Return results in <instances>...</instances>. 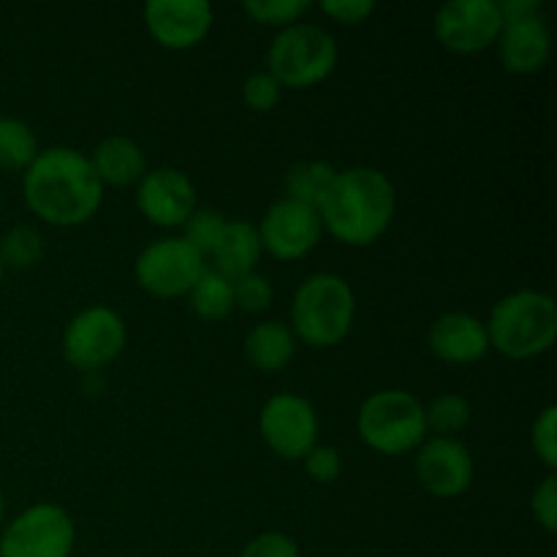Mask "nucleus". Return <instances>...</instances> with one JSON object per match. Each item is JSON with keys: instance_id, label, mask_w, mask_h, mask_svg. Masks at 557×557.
Wrapping results in <instances>:
<instances>
[{"instance_id": "obj_1", "label": "nucleus", "mask_w": 557, "mask_h": 557, "mask_svg": "<svg viewBox=\"0 0 557 557\" xmlns=\"http://www.w3.org/2000/svg\"><path fill=\"white\" fill-rule=\"evenodd\" d=\"M107 188L96 177L90 158L76 147H47L22 172V196L33 215L54 228L90 223L103 205Z\"/></svg>"}, {"instance_id": "obj_2", "label": "nucleus", "mask_w": 557, "mask_h": 557, "mask_svg": "<svg viewBox=\"0 0 557 557\" xmlns=\"http://www.w3.org/2000/svg\"><path fill=\"white\" fill-rule=\"evenodd\" d=\"M315 210L324 234L348 248H370L395 221V183L375 166H348L335 174Z\"/></svg>"}, {"instance_id": "obj_3", "label": "nucleus", "mask_w": 557, "mask_h": 557, "mask_svg": "<svg viewBox=\"0 0 557 557\" xmlns=\"http://www.w3.org/2000/svg\"><path fill=\"white\" fill-rule=\"evenodd\" d=\"M484 326L490 351H498L500 357L515 362H528L553 351L557 341V302L547 292L520 288L493 305Z\"/></svg>"}, {"instance_id": "obj_4", "label": "nucleus", "mask_w": 557, "mask_h": 557, "mask_svg": "<svg viewBox=\"0 0 557 557\" xmlns=\"http://www.w3.org/2000/svg\"><path fill=\"white\" fill-rule=\"evenodd\" d=\"M357 324V294L346 277L315 272L297 286L288 310V330L310 348H335Z\"/></svg>"}, {"instance_id": "obj_5", "label": "nucleus", "mask_w": 557, "mask_h": 557, "mask_svg": "<svg viewBox=\"0 0 557 557\" xmlns=\"http://www.w3.org/2000/svg\"><path fill=\"white\" fill-rule=\"evenodd\" d=\"M357 435L381 457L411 455L428 438L424 403L406 389L373 392L357 411Z\"/></svg>"}, {"instance_id": "obj_6", "label": "nucleus", "mask_w": 557, "mask_h": 557, "mask_svg": "<svg viewBox=\"0 0 557 557\" xmlns=\"http://www.w3.org/2000/svg\"><path fill=\"white\" fill-rule=\"evenodd\" d=\"M341 60L335 36L313 22L277 30L267 49V74L281 82L283 90H310L330 79Z\"/></svg>"}, {"instance_id": "obj_7", "label": "nucleus", "mask_w": 557, "mask_h": 557, "mask_svg": "<svg viewBox=\"0 0 557 557\" xmlns=\"http://www.w3.org/2000/svg\"><path fill=\"white\" fill-rule=\"evenodd\" d=\"M504 30L495 49L498 60L509 74L533 76L547 69L553 58V30L544 20L542 0H504Z\"/></svg>"}, {"instance_id": "obj_8", "label": "nucleus", "mask_w": 557, "mask_h": 557, "mask_svg": "<svg viewBox=\"0 0 557 557\" xmlns=\"http://www.w3.org/2000/svg\"><path fill=\"white\" fill-rule=\"evenodd\" d=\"M128 346V326L109 305H90L65 324L63 359L79 373H98L123 357Z\"/></svg>"}, {"instance_id": "obj_9", "label": "nucleus", "mask_w": 557, "mask_h": 557, "mask_svg": "<svg viewBox=\"0 0 557 557\" xmlns=\"http://www.w3.org/2000/svg\"><path fill=\"white\" fill-rule=\"evenodd\" d=\"M74 547V517L49 500L27 506L0 531V557H71Z\"/></svg>"}, {"instance_id": "obj_10", "label": "nucleus", "mask_w": 557, "mask_h": 557, "mask_svg": "<svg viewBox=\"0 0 557 557\" xmlns=\"http://www.w3.org/2000/svg\"><path fill=\"white\" fill-rule=\"evenodd\" d=\"M207 259L183 237L152 239L134 261L136 286L158 299L188 297L207 270Z\"/></svg>"}, {"instance_id": "obj_11", "label": "nucleus", "mask_w": 557, "mask_h": 557, "mask_svg": "<svg viewBox=\"0 0 557 557\" xmlns=\"http://www.w3.org/2000/svg\"><path fill=\"white\" fill-rule=\"evenodd\" d=\"M319 411L297 392H275L259 411L261 441L286 462H302V457L319 444Z\"/></svg>"}, {"instance_id": "obj_12", "label": "nucleus", "mask_w": 557, "mask_h": 557, "mask_svg": "<svg viewBox=\"0 0 557 557\" xmlns=\"http://www.w3.org/2000/svg\"><path fill=\"white\" fill-rule=\"evenodd\" d=\"M435 38L451 54H479L495 47L504 30L498 0H451L435 11Z\"/></svg>"}, {"instance_id": "obj_13", "label": "nucleus", "mask_w": 557, "mask_h": 557, "mask_svg": "<svg viewBox=\"0 0 557 557\" xmlns=\"http://www.w3.org/2000/svg\"><path fill=\"white\" fill-rule=\"evenodd\" d=\"M261 248L277 261H299L319 248L324 237L319 210L294 199H277L267 207L259 226Z\"/></svg>"}, {"instance_id": "obj_14", "label": "nucleus", "mask_w": 557, "mask_h": 557, "mask_svg": "<svg viewBox=\"0 0 557 557\" xmlns=\"http://www.w3.org/2000/svg\"><path fill=\"white\" fill-rule=\"evenodd\" d=\"M413 473L419 487L438 500H455L473 487L476 462L471 449L460 438H441L430 435L413 451Z\"/></svg>"}, {"instance_id": "obj_15", "label": "nucleus", "mask_w": 557, "mask_h": 557, "mask_svg": "<svg viewBox=\"0 0 557 557\" xmlns=\"http://www.w3.org/2000/svg\"><path fill=\"white\" fill-rule=\"evenodd\" d=\"M134 199L141 218L156 228H183V223L199 207L194 180L174 166L147 169L136 185Z\"/></svg>"}, {"instance_id": "obj_16", "label": "nucleus", "mask_w": 557, "mask_h": 557, "mask_svg": "<svg viewBox=\"0 0 557 557\" xmlns=\"http://www.w3.org/2000/svg\"><path fill=\"white\" fill-rule=\"evenodd\" d=\"M147 33L169 52H188L210 36L215 11L205 0H150L141 9Z\"/></svg>"}, {"instance_id": "obj_17", "label": "nucleus", "mask_w": 557, "mask_h": 557, "mask_svg": "<svg viewBox=\"0 0 557 557\" xmlns=\"http://www.w3.org/2000/svg\"><path fill=\"white\" fill-rule=\"evenodd\" d=\"M428 348L444 364H476L490 354L487 326L476 315L449 310L430 324Z\"/></svg>"}, {"instance_id": "obj_18", "label": "nucleus", "mask_w": 557, "mask_h": 557, "mask_svg": "<svg viewBox=\"0 0 557 557\" xmlns=\"http://www.w3.org/2000/svg\"><path fill=\"white\" fill-rule=\"evenodd\" d=\"M87 158L103 188H136L150 169L145 147L123 134L101 139Z\"/></svg>"}, {"instance_id": "obj_19", "label": "nucleus", "mask_w": 557, "mask_h": 557, "mask_svg": "<svg viewBox=\"0 0 557 557\" xmlns=\"http://www.w3.org/2000/svg\"><path fill=\"white\" fill-rule=\"evenodd\" d=\"M261 256H264V248H261L259 228L250 221L234 218V221H226V228H223L221 239L212 248L210 259L212 270L226 275L228 281H237L248 272H256Z\"/></svg>"}, {"instance_id": "obj_20", "label": "nucleus", "mask_w": 557, "mask_h": 557, "mask_svg": "<svg viewBox=\"0 0 557 557\" xmlns=\"http://www.w3.org/2000/svg\"><path fill=\"white\" fill-rule=\"evenodd\" d=\"M297 337L288 330L286 321H261L245 335V359L259 373H281L297 357Z\"/></svg>"}, {"instance_id": "obj_21", "label": "nucleus", "mask_w": 557, "mask_h": 557, "mask_svg": "<svg viewBox=\"0 0 557 557\" xmlns=\"http://www.w3.org/2000/svg\"><path fill=\"white\" fill-rule=\"evenodd\" d=\"M188 305L201 321H223L234 313L232 281L212 267L201 272L199 281L188 292Z\"/></svg>"}, {"instance_id": "obj_22", "label": "nucleus", "mask_w": 557, "mask_h": 557, "mask_svg": "<svg viewBox=\"0 0 557 557\" xmlns=\"http://www.w3.org/2000/svg\"><path fill=\"white\" fill-rule=\"evenodd\" d=\"M41 152L38 136L25 120L0 117V172H25Z\"/></svg>"}, {"instance_id": "obj_23", "label": "nucleus", "mask_w": 557, "mask_h": 557, "mask_svg": "<svg viewBox=\"0 0 557 557\" xmlns=\"http://www.w3.org/2000/svg\"><path fill=\"white\" fill-rule=\"evenodd\" d=\"M337 169L326 161H299L286 172V199L302 201V205L319 207L324 194L330 190Z\"/></svg>"}, {"instance_id": "obj_24", "label": "nucleus", "mask_w": 557, "mask_h": 557, "mask_svg": "<svg viewBox=\"0 0 557 557\" xmlns=\"http://www.w3.org/2000/svg\"><path fill=\"white\" fill-rule=\"evenodd\" d=\"M471 403H468V397L457 395V392H441L424 406L428 433L441 435V438H457L471 424Z\"/></svg>"}, {"instance_id": "obj_25", "label": "nucleus", "mask_w": 557, "mask_h": 557, "mask_svg": "<svg viewBox=\"0 0 557 557\" xmlns=\"http://www.w3.org/2000/svg\"><path fill=\"white\" fill-rule=\"evenodd\" d=\"M44 237L33 226H14L0 237V259L5 270H30L44 259Z\"/></svg>"}, {"instance_id": "obj_26", "label": "nucleus", "mask_w": 557, "mask_h": 557, "mask_svg": "<svg viewBox=\"0 0 557 557\" xmlns=\"http://www.w3.org/2000/svg\"><path fill=\"white\" fill-rule=\"evenodd\" d=\"M243 11L256 25L286 30V27L305 22V16L313 11V3L308 0H248Z\"/></svg>"}, {"instance_id": "obj_27", "label": "nucleus", "mask_w": 557, "mask_h": 557, "mask_svg": "<svg viewBox=\"0 0 557 557\" xmlns=\"http://www.w3.org/2000/svg\"><path fill=\"white\" fill-rule=\"evenodd\" d=\"M226 221L228 218L223 212L212 210V207H196L194 215L183 223V234L180 237L194 245L205 259H210L212 248H215L223 228H226Z\"/></svg>"}, {"instance_id": "obj_28", "label": "nucleus", "mask_w": 557, "mask_h": 557, "mask_svg": "<svg viewBox=\"0 0 557 557\" xmlns=\"http://www.w3.org/2000/svg\"><path fill=\"white\" fill-rule=\"evenodd\" d=\"M234 288V310H243L248 315H261L272 308L275 299V288H272L270 277L261 275L259 270L248 272V275L232 281Z\"/></svg>"}, {"instance_id": "obj_29", "label": "nucleus", "mask_w": 557, "mask_h": 557, "mask_svg": "<svg viewBox=\"0 0 557 557\" xmlns=\"http://www.w3.org/2000/svg\"><path fill=\"white\" fill-rule=\"evenodd\" d=\"M533 455L549 473L557 468V406H544L531 428Z\"/></svg>"}, {"instance_id": "obj_30", "label": "nucleus", "mask_w": 557, "mask_h": 557, "mask_svg": "<svg viewBox=\"0 0 557 557\" xmlns=\"http://www.w3.org/2000/svg\"><path fill=\"white\" fill-rule=\"evenodd\" d=\"M281 98H283L281 82H277L272 74H267V71H256V74H250L248 79L243 82V103L245 109H250V112L256 114L272 112V109L281 103Z\"/></svg>"}, {"instance_id": "obj_31", "label": "nucleus", "mask_w": 557, "mask_h": 557, "mask_svg": "<svg viewBox=\"0 0 557 557\" xmlns=\"http://www.w3.org/2000/svg\"><path fill=\"white\" fill-rule=\"evenodd\" d=\"M302 468L308 473L310 482L315 484H332L341 479L343 473V455L335 446L315 444L308 455L302 457Z\"/></svg>"}, {"instance_id": "obj_32", "label": "nucleus", "mask_w": 557, "mask_h": 557, "mask_svg": "<svg viewBox=\"0 0 557 557\" xmlns=\"http://www.w3.org/2000/svg\"><path fill=\"white\" fill-rule=\"evenodd\" d=\"M531 515L536 520L539 528H544L547 533L557 531V476L547 473L542 482L536 484L531 495Z\"/></svg>"}, {"instance_id": "obj_33", "label": "nucleus", "mask_w": 557, "mask_h": 557, "mask_svg": "<svg viewBox=\"0 0 557 557\" xmlns=\"http://www.w3.org/2000/svg\"><path fill=\"white\" fill-rule=\"evenodd\" d=\"M239 557H302L297 539L281 531H267L250 539Z\"/></svg>"}, {"instance_id": "obj_34", "label": "nucleus", "mask_w": 557, "mask_h": 557, "mask_svg": "<svg viewBox=\"0 0 557 557\" xmlns=\"http://www.w3.org/2000/svg\"><path fill=\"white\" fill-rule=\"evenodd\" d=\"M319 11L337 25L354 27L368 22L379 11V5L373 0H324V3H319Z\"/></svg>"}, {"instance_id": "obj_35", "label": "nucleus", "mask_w": 557, "mask_h": 557, "mask_svg": "<svg viewBox=\"0 0 557 557\" xmlns=\"http://www.w3.org/2000/svg\"><path fill=\"white\" fill-rule=\"evenodd\" d=\"M3 525H5V498L3 493H0V531H3Z\"/></svg>"}, {"instance_id": "obj_36", "label": "nucleus", "mask_w": 557, "mask_h": 557, "mask_svg": "<svg viewBox=\"0 0 557 557\" xmlns=\"http://www.w3.org/2000/svg\"><path fill=\"white\" fill-rule=\"evenodd\" d=\"M3 272H5V267H3V259H0V277H3Z\"/></svg>"}, {"instance_id": "obj_37", "label": "nucleus", "mask_w": 557, "mask_h": 557, "mask_svg": "<svg viewBox=\"0 0 557 557\" xmlns=\"http://www.w3.org/2000/svg\"><path fill=\"white\" fill-rule=\"evenodd\" d=\"M0 212H3V199H0Z\"/></svg>"}]
</instances>
